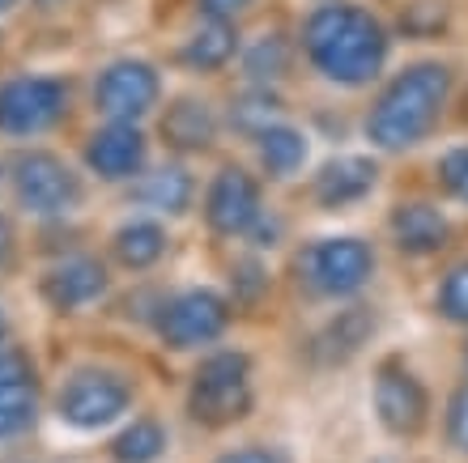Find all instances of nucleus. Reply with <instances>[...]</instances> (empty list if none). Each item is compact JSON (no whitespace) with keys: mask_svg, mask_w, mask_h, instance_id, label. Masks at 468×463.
Returning a JSON list of instances; mask_svg holds the SVG:
<instances>
[{"mask_svg":"<svg viewBox=\"0 0 468 463\" xmlns=\"http://www.w3.org/2000/svg\"><path fill=\"white\" fill-rule=\"evenodd\" d=\"M9 259H13V226L0 217V268H9Z\"/></svg>","mask_w":468,"mask_h":463,"instance_id":"nucleus-30","label":"nucleus"},{"mask_svg":"<svg viewBox=\"0 0 468 463\" xmlns=\"http://www.w3.org/2000/svg\"><path fill=\"white\" fill-rule=\"evenodd\" d=\"M13 5H17V0H0V13H9Z\"/></svg>","mask_w":468,"mask_h":463,"instance_id":"nucleus-31","label":"nucleus"},{"mask_svg":"<svg viewBox=\"0 0 468 463\" xmlns=\"http://www.w3.org/2000/svg\"><path fill=\"white\" fill-rule=\"evenodd\" d=\"M200 5H205V17H226V22H234L251 0H200Z\"/></svg>","mask_w":468,"mask_h":463,"instance_id":"nucleus-29","label":"nucleus"},{"mask_svg":"<svg viewBox=\"0 0 468 463\" xmlns=\"http://www.w3.org/2000/svg\"><path fill=\"white\" fill-rule=\"evenodd\" d=\"M136 200L154 213H184L192 205V174L184 166H162V171L145 174V184L136 187Z\"/></svg>","mask_w":468,"mask_h":463,"instance_id":"nucleus-22","label":"nucleus"},{"mask_svg":"<svg viewBox=\"0 0 468 463\" xmlns=\"http://www.w3.org/2000/svg\"><path fill=\"white\" fill-rule=\"evenodd\" d=\"M162 94V81L154 73V64L145 60H115L112 68H102L99 86H94V107L107 120L136 123L145 110H154Z\"/></svg>","mask_w":468,"mask_h":463,"instance_id":"nucleus-10","label":"nucleus"},{"mask_svg":"<svg viewBox=\"0 0 468 463\" xmlns=\"http://www.w3.org/2000/svg\"><path fill=\"white\" fill-rule=\"evenodd\" d=\"M0 349H5V319H0Z\"/></svg>","mask_w":468,"mask_h":463,"instance_id":"nucleus-32","label":"nucleus"},{"mask_svg":"<svg viewBox=\"0 0 468 463\" xmlns=\"http://www.w3.org/2000/svg\"><path fill=\"white\" fill-rule=\"evenodd\" d=\"M439 184L447 187V195H456L468 205V145L452 149L443 162H439Z\"/></svg>","mask_w":468,"mask_h":463,"instance_id":"nucleus-25","label":"nucleus"},{"mask_svg":"<svg viewBox=\"0 0 468 463\" xmlns=\"http://www.w3.org/2000/svg\"><path fill=\"white\" fill-rule=\"evenodd\" d=\"M303 280L311 293L320 298H349L370 280L375 272V256L362 238H320L311 243L298 259Z\"/></svg>","mask_w":468,"mask_h":463,"instance_id":"nucleus-4","label":"nucleus"},{"mask_svg":"<svg viewBox=\"0 0 468 463\" xmlns=\"http://www.w3.org/2000/svg\"><path fill=\"white\" fill-rule=\"evenodd\" d=\"M452 94V73L443 64H413L392 77L367 115V136L379 149H409L431 132Z\"/></svg>","mask_w":468,"mask_h":463,"instance_id":"nucleus-2","label":"nucleus"},{"mask_svg":"<svg viewBox=\"0 0 468 463\" xmlns=\"http://www.w3.org/2000/svg\"><path fill=\"white\" fill-rule=\"evenodd\" d=\"M166 251V230H162L158 221H128L115 230V259H120L123 268H154Z\"/></svg>","mask_w":468,"mask_h":463,"instance_id":"nucleus-20","label":"nucleus"},{"mask_svg":"<svg viewBox=\"0 0 468 463\" xmlns=\"http://www.w3.org/2000/svg\"><path fill=\"white\" fill-rule=\"evenodd\" d=\"M307 60L336 86H367L388 60L383 26L357 5H324L303 26Z\"/></svg>","mask_w":468,"mask_h":463,"instance_id":"nucleus-1","label":"nucleus"},{"mask_svg":"<svg viewBox=\"0 0 468 463\" xmlns=\"http://www.w3.org/2000/svg\"><path fill=\"white\" fill-rule=\"evenodd\" d=\"M218 463H285V459L272 447H239V451H226Z\"/></svg>","mask_w":468,"mask_h":463,"instance_id":"nucleus-28","label":"nucleus"},{"mask_svg":"<svg viewBox=\"0 0 468 463\" xmlns=\"http://www.w3.org/2000/svg\"><path fill=\"white\" fill-rule=\"evenodd\" d=\"M447 438L460 455H468V387H460L447 404Z\"/></svg>","mask_w":468,"mask_h":463,"instance_id":"nucleus-27","label":"nucleus"},{"mask_svg":"<svg viewBox=\"0 0 468 463\" xmlns=\"http://www.w3.org/2000/svg\"><path fill=\"white\" fill-rule=\"evenodd\" d=\"M247 73L251 77H282L285 73V51L277 38H264L251 56H247Z\"/></svg>","mask_w":468,"mask_h":463,"instance_id":"nucleus-26","label":"nucleus"},{"mask_svg":"<svg viewBox=\"0 0 468 463\" xmlns=\"http://www.w3.org/2000/svg\"><path fill=\"white\" fill-rule=\"evenodd\" d=\"M38 383L30 357L17 349H0V438H17L35 426Z\"/></svg>","mask_w":468,"mask_h":463,"instance_id":"nucleus-12","label":"nucleus"},{"mask_svg":"<svg viewBox=\"0 0 468 463\" xmlns=\"http://www.w3.org/2000/svg\"><path fill=\"white\" fill-rule=\"evenodd\" d=\"M226 323H230V306H226L222 293L213 289L175 293L158 315V331L171 349H200V344L218 341Z\"/></svg>","mask_w":468,"mask_h":463,"instance_id":"nucleus-8","label":"nucleus"},{"mask_svg":"<svg viewBox=\"0 0 468 463\" xmlns=\"http://www.w3.org/2000/svg\"><path fill=\"white\" fill-rule=\"evenodd\" d=\"M375 413L396 438H418L431 421V395L400 362H383L375 374Z\"/></svg>","mask_w":468,"mask_h":463,"instance_id":"nucleus-9","label":"nucleus"},{"mask_svg":"<svg viewBox=\"0 0 468 463\" xmlns=\"http://www.w3.org/2000/svg\"><path fill=\"white\" fill-rule=\"evenodd\" d=\"M234 47H239V35H234V22H226V17H205V22L192 30V38H187L184 47V64H192V68H222L226 60L234 56Z\"/></svg>","mask_w":468,"mask_h":463,"instance_id":"nucleus-19","label":"nucleus"},{"mask_svg":"<svg viewBox=\"0 0 468 463\" xmlns=\"http://www.w3.org/2000/svg\"><path fill=\"white\" fill-rule=\"evenodd\" d=\"M396 247L409 256H431L447 243V217L431 205H400L392 213Z\"/></svg>","mask_w":468,"mask_h":463,"instance_id":"nucleus-17","label":"nucleus"},{"mask_svg":"<svg viewBox=\"0 0 468 463\" xmlns=\"http://www.w3.org/2000/svg\"><path fill=\"white\" fill-rule=\"evenodd\" d=\"M260 187L247 171H222L209 184V195H205V221H209L213 234L222 238H234V234H247L260 226Z\"/></svg>","mask_w":468,"mask_h":463,"instance_id":"nucleus-11","label":"nucleus"},{"mask_svg":"<svg viewBox=\"0 0 468 463\" xmlns=\"http://www.w3.org/2000/svg\"><path fill=\"white\" fill-rule=\"evenodd\" d=\"M370 331H375V319H370L367 306H349V310H341V315L311 341V357H315L320 366H341V362H349V357L367 344Z\"/></svg>","mask_w":468,"mask_h":463,"instance_id":"nucleus-16","label":"nucleus"},{"mask_svg":"<svg viewBox=\"0 0 468 463\" xmlns=\"http://www.w3.org/2000/svg\"><path fill=\"white\" fill-rule=\"evenodd\" d=\"M13 192H17V205L26 213H35V217H60L81 200L77 174L56 153H43V149L17 153V162H13Z\"/></svg>","mask_w":468,"mask_h":463,"instance_id":"nucleus-7","label":"nucleus"},{"mask_svg":"<svg viewBox=\"0 0 468 463\" xmlns=\"http://www.w3.org/2000/svg\"><path fill=\"white\" fill-rule=\"evenodd\" d=\"M260 136V162H264V171L272 174V179H290V174L307 162V141H303V132H294V128H285V123H269Z\"/></svg>","mask_w":468,"mask_h":463,"instance_id":"nucleus-21","label":"nucleus"},{"mask_svg":"<svg viewBox=\"0 0 468 463\" xmlns=\"http://www.w3.org/2000/svg\"><path fill=\"white\" fill-rule=\"evenodd\" d=\"M166 451V429L154 416H136L128 429H120L112 442L115 463H158Z\"/></svg>","mask_w":468,"mask_h":463,"instance_id":"nucleus-23","label":"nucleus"},{"mask_svg":"<svg viewBox=\"0 0 468 463\" xmlns=\"http://www.w3.org/2000/svg\"><path fill=\"white\" fill-rule=\"evenodd\" d=\"M102 293H107V272L90 256H73L43 272V298L56 310H81V306L99 302Z\"/></svg>","mask_w":468,"mask_h":463,"instance_id":"nucleus-14","label":"nucleus"},{"mask_svg":"<svg viewBox=\"0 0 468 463\" xmlns=\"http://www.w3.org/2000/svg\"><path fill=\"white\" fill-rule=\"evenodd\" d=\"M162 132L175 149H209L213 136H218V120L213 110L197 98H179L166 107V120H162Z\"/></svg>","mask_w":468,"mask_h":463,"instance_id":"nucleus-18","label":"nucleus"},{"mask_svg":"<svg viewBox=\"0 0 468 463\" xmlns=\"http://www.w3.org/2000/svg\"><path fill=\"white\" fill-rule=\"evenodd\" d=\"M375 162L370 158H336L328 162L320 174H315V200L324 208H346V205H357L362 195L375 187Z\"/></svg>","mask_w":468,"mask_h":463,"instance_id":"nucleus-15","label":"nucleus"},{"mask_svg":"<svg viewBox=\"0 0 468 463\" xmlns=\"http://www.w3.org/2000/svg\"><path fill=\"white\" fill-rule=\"evenodd\" d=\"M133 404V387L128 378L115 370H77L60 391V421H69L73 429H102L120 421Z\"/></svg>","mask_w":468,"mask_h":463,"instance_id":"nucleus-5","label":"nucleus"},{"mask_svg":"<svg viewBox=\"0 0 468 463\" xmlns=\"http://www.w3.org/2000/svg\"><path fill=\"white\" fill-rule=\"evenodd\" d=\"M69 110V86L56 77H13L0 86V132L38 136Z\"/></svg>","mask_w":468,"mask_h":463,"instance_id":"nucleus-6","label":"nucleus"},{"mask_svg":"<svg viewBox=\"0 0 468 463\" xmlns=\"http://www.w3.org/2000/svg\"><path fill=\"white\" fill-rule=\"evenodd\" d=\"M187 413L197 426L222 429L251 413V362L243 353H213L200 362L187 391Z\"/></svg>","mask_w":468,"mask_h":463,"instance_id":"nucleus-3","label":"nucleus"},{"mask_svg":"<svg viewBox=\"0 0 468 463\" xmlns=\"http://www.w3.org/2000/svg\"><path fill=\"white\" fill-rule=\"evenodd\" d=\"M86 162L90 171L99 179H133L141 166H145V136L136 123H123V120H112L107 128L90 136L86 145Z\"/></svg>","mask_w":468,"mask_h":463,"instance_id":"nucleus-13","label":"nucleus"},{"mask_svg":"<svg viewBox=\"0 0 468 463\" xmlns=\"http://www.w3.org/2000/svg\"><path fill=\"white\" fill-rule=\"evenodd\" d=\"M439 310L452 323H468V259L443 277V285H439Z\"/></svg>","mask_w":468,"mask_h":463,"instance_id":"nucleus-24","label":"nucleus"}]
</instances>
